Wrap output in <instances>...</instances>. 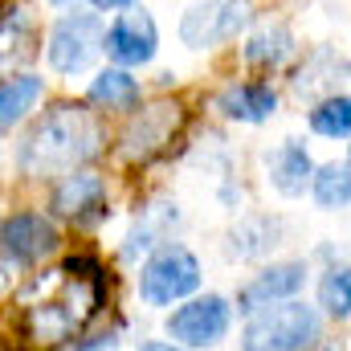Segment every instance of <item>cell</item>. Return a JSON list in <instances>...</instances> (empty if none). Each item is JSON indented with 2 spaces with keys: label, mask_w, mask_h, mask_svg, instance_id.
<instances>
[{
  "label": "cell",
  "mask_w": 351,
  "mask_h": 351,
  "mask_svg": "<svg viewBox=\"0 0 351 351\" xmlns=\"http://www.w3.org/2000/svg\"><path fill=\"white\" fill-rule=\"evenodd\" d=\"M98 123L86 106L78 102H62L49 114L37 119V127L25 135L16 164L25 176H70L74 168H82L86 160H94L98 152Z\"/></svg>",
  "instance_id": "cell-1"
},
{
  "label": "cell",
  "mask_w": 351,
  "mask_h": 351,
  "mask_svg": "<svg viewBox=\"0 0 351 351\" xmlns=\"http://www.w3.org/2000/svg\"><path fill=\"white\" fill-rule=\"evenodd\" d=\"M319 339H323V315L302 298L262 306L245 315V327H241L245 351H306Z\"/></svg>",
  "instance_id": "cell-2"
},
{
  "label": "cell",
  "mask_w": 351,
  "mask_h": 351,
  "mask_svg": "<svg viewBox=\"0 0 351 351\" xmlns=\"http://www.w3.org/2000/svg\"><path fill=\"white\" fill-rule=\"evenodd\" d=\"M200 258L180 245V241H168V245H156L152 258L139 269V298L147 306H172V302H184L200 290Z\"/></svg>",
  "instance_id": "cell-3"
},
{
  "label": "cell",
  "mask_w": 351,
  "mask_h": 351,
  "mask_svg": "<svg viewBox=\"0 0 351 351\" xmlns=\"http://www.w3.org/2000/svg\"><path fill=\"white\" fill-rule=\"evenodd\" d=\"M229 323H233V302L225 294H200V298H188L184 306H176L164 323V331L176 348L200 351L217 348L229 335Z\"/></svg>",
  "instance_id": "cell-4"
},
{
  "label": "cell",
  "mask_w": 351,
  "mask_h": 351,
  "mask_svg": "<svg viewBox=\"0 0 351 351\" xmlns=\"http://www.w3.org/2000/svg\"><path fill=\"white\" fill-rule=\"evenodd\" d=\"M102 53L119 66V70H139L147 62H156L160 53V29L156 16L147 8H123L110 25H102Z\"/></svg>",
  "instance_id": "cell-5"
},
{
  "label": "cell",
  "mask_w": 351,
  "mask_h": 351,
  "mask_svg": "<svg viewBox=\"0 0 351 351\" xmlns=\"http://www.w3.org/2000/svg\"><path fill=\"white\" fill-rule=\"evenodd\" d=\"M102 53V16L98 12H66L49 29L45 58L58 74H82Z\"/></svg>",
  "instance_id": "cell-6"
},
{
  "label": "cell",
  "mask_w": 351,
  "mask_h": 351,
  "mask_svg": "<svg viewBox=\"0 0 351 351\" xmlns=\"http://www.w3.org/2000/svg\"><path fill=\"white\" fill-rule=\"evenodd\" d=\"M62 245V233L53 217L45 213H12L0 221V254L12 265H37L53 258Z\"/></svg>",
  "instance_id": "cell-7"
},
{
  "label": "cell",
  "mask_w": 351,
  "mask_h": 351,
  "mask_svg": "<svg viewBox=\"0 0 351 351\" xmlns=\"http://www.w3.org/2000/svg\"><path fill=\"white\" fill-rule=\"evenodd\" d=\"M250 21V4L245 0H200L184 12L180 21V41L188 49H213L229 37H237Z\"/></svg>",
  "instance_id": "cell-8"
},
{
  "label": "cell",
  "mask_w": 351,
  "mask_h": 351,
  "mask_svg": "<svg viewBox=\"0 0 351 351\" xmlns=\"http://www.w3.org/2000/svg\"><path fill=\"white\" fill-rule=\"evenodd\" d=\"M302 286H306V262H274V265H265L262 274H254V282L241 286L237 311H241V315H254V311H262V306L298 298Z\"/></svg>",
  "instance_id": "cell-9"
},
{
  "label": "cell",
  "mask_w": 351,
  "mask_h": 351,
  "mask_svg": "<svg viewBox=\"0 0 351 351\" xmlns=\"http://www.w3.org/2000/svg\"><path fill=\"white\" fill-rule=\"evenodd\" d=\"M53 213L74 225H94L98 217H106V180L94 172L62 176V184L53 192Z\"/></svg>",
  "instance_id": "cell-10"
},
{
  "label": "cell",
  "mask_w": 351,
  "mask_h": 351,
  "mask_svg": "<svg viewBox=\"0 0 351 351\" xmlns=\"http://www.w3.org/2000/svg\"><path fill=\"white\" fill-rule=\"evenodd\" d=\"M311 156L298 139H282L274 152H265V180L278 196H302L311 188Z\"/></svg>",
  "instance_id": "cell-11"
},
{
  "label": "cell",
  "mask_w": 351,
  "mask_h": 351,
  "mask_svg": "<svg viewBox=\"0 0 351 351\" xmlns=\"http://www.w3.org/2000/svg\"><path fill=\"white\" fill-rule=\"evenodd\" d=\"M176 123H180V106H168V102H160V106H152V110H139V119L131 123V131L123 135V156L127 160H147V156H156L168 139H172Z\"/></svg>",
  "instance_id": "cell-12"
},
{
  "label": "cell",
  "mask_w": 351,
  "mask_h": 351,
  "mask_svg": "<svg viewBox=\"0 0 351 351\" xmlns=\"http://www.w3.org/2000/svg\"><path fill=\"white\" fill-rule=\"evenodd\" d=\"M217 110H221L225 119H233V123H250V127H254V123L274 119L278 94L265 86V82H233V86L221 90Z\"/></svg>",
  "instance_id": "cell-13"
},
{
  "label": "cell",
  "mask_w": 351,
  "mask_h": 351,
  "mask_svg": "<svg viewBox=\"0 0 351 351\" xmlns=\"http://www.w3.org/2000/svg\"><path fill=\"white\" fill-rule=\"evenodd\" d=\"M45 78L41 74H12L0 82V135H8L12 127H21L29 119V110L41 102Z\"/></svg>",
  "instance_id": "cell-14"
},
{
  "label": "cell",
  "mask_w": 351,
  "mask_h": 351,
  "mask_svg": "<svg viewBox=\"0 0 351 351\" xmlns=\"http://www.w3.org/2000/svg\"><path fill=\"white\" fill-rule=\"evenodd\" d=\"M139 78L131 70H119V66H106L94 74L90 82V102L102 106V110H135L139 106Z\"/></svg>",
  "instance_id": "cell-15"
},
{
  "label": "cell",
  "mask_w": 351,
  "mask_h": 351,
  "mask_svg": "<svg viewBox=\"0 0 351 351\" xmlns=\"http://www.w3.org/2000/svg\"><path fill=\"white\" fill-rule=\"evenodd\" d=\"M306 192L315 196V204H319L323 213H343L348 200H351V168L343 164V160H339V164H323V168H315Z\"/></svg>",
  "instance_id": "cell-16"
},
{
  "label": "cell",
  "mask_w": 351,
  "mask_h": 351,
  "mask_svg": "<svg viewBox=\"0 0 351 351\" xmlns=\"http://www.w3.org/2000/svg\"><path fill=\"white\" fill-rule=\"evenodd\" d=\"M290 53H294V33H290L286 25H265V29H258V33L245 41V62H250V66H262V70L282 66Z\"/></svg>",
  "instance_id": "cell-17"
},
{
  "label": "cell",
  "mask_w": 351,
  "mask_h": 351,
  "mask_svg": "<svg viewBox=\"0 0 351 351\" xmlns=\"http://www.w3.org/2000/svg\"><path fill=\"white\" fill-rule=\"evenodd\" d=\"M311 131L323 139H348L351 135V102L348 94H327L311 110Z\"/></svg>",
  "instance_id": "cell-18"
},
{
  "label": "cell",
  "mask_w": 351,
  "mask_h": 351,
  "mask_svg": "<svg viewBox=\"0 0 351 351\" xmlns=\"http://www.w3.org/2000/svg\"><path fill=\"white\" fill-rule=\"evenodd\" d=\"M319 306L331 319H348L351 315V278L348 265H327L323 282H319Z\"/></svg>",
  "instance_id": "cell-19"
},
{
  "label": "cell",
  "mask_w": 351,
  "mask_h": 351,
  "mask_svg": "<svg viewBox=\"0 0 351 351\" xmlns=\"http://www.w3.org/2000/svg\"><path fill=\"white\" fill-rule=\"evenodd\" d=\"M74 351H119V335H94V339H82Z\"/></svg>",
  "instance_id": "cell-20"
},
{
  "label": "cell",
  "mask_w": 351,
  "mask_h": 351,
  "mask_svg": "<svg viewBox=\"0 0 351 351\" xmlns=\"http://www.w3.org/2000/svg\"><path fill=\"white\" fill-rule=\"evenodd\" d=\"M139 0H90L94 12H123V8H135Z\"/></svg>",
  "instance_id": "cell-21"
},
{
  "label": "cell",
  "mask_w": 351,
  "mask_h": 351,
  "mask_svg": "<svg viewBox=\"0 0 351 351\" xmlns=\"http://www.w3.org/2000/svg\"><path fill=\"white\" fill-rule=\"evenodd\" d=\"M139 351H184V348H176L172 339H147Z\"/></svg>",
  "instance_id": "cell-22"
},
{
  "label": "cell",
  "mask_w": 351,
  "mask_h": 351,
  "mask_svg": "<svg viewBox=\"0 0 351 351\" xmlns=\"http://www.w3.org/2000/svg\"><path fill=\"white\" fill-rule=\"evenodd\" d=\"M49 4H53V8H70L74 0H49Z\"/></svg>",
  "instance_id": "cell-23"
}]
</instances>
